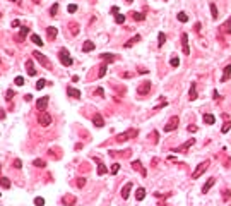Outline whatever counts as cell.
Returning <instances> with one entry per match:
<instances>
[{"label":"cell","instance_id":"1","mask_svg":"<svg viewBox=\"0 0 231 206\" xmlns=\"http://www.w3.org/2000/svg\"><path fill=\"white\" fill-rule=\"evenodd\" d=\"M137 136H139V131H137V129H128V131H125L123 134H118L117 143H125V141L134 139V137H137Z\"/></svg>","mask_w":231,"mask_h":206},{"label":"cell","instance_id":"2","mask_svg":"<svg viewBox=\"0 0 231 206\" xmlns=\"http://www.w3.org/2000/svg\"><path fill=\"white\" fill-rule=\"evenodd\" d=\"M178 125H180V119L173 115V117H169V120L166 122V125L163 127V131H165V132H173V131L178 129Z\"/></svg>","mask_w":231,"mask_h":206},{"label":"cell","instance_id":"3","mask_svg":"<svg viewBox=\"0 0 231 206\" xmlns=\"http://www.w3.org/2000/svg\"><path fill=\"white\" fill-rule=\"evenodd\" d=\"M207 168H209V160H205V162L199 163V165L195 167L194 173H192V179H199V177H200V175H202V173H204Z\"/></svg>","mask_w":231,"mask_h":206},{"label":"cell","instance_id":"4","mask_svg":"<svg viewBox=\"0 0 231 206\" xmlns=\"http://www.w3.org/2000/svg\"><path fill=\"white\" fill-rule=\"evenodd\" d=\"M33 57H34L36 60H40V64L45 67V69H51V64H50V60H48V57H45L41 52L34 50V52H33Z\"/></svg>","mask_w":231,"mask_h":206},{"label":"cell","instance_id":"5","mask_svg":"<svg viewBox=\"0 0 231 206\" xmlns=\"http://www.w3.org/2000/svg\"><path fill=\"white\" fill-rule=\"evenodd\" d=\"M58 59H60V62H62L65 67H70V65H72V62H74V60H72V57H70V53L65 50V48H63V50H60Z\"/></svg>","mask_w":231,"mask_h":206},{"label":"cell","instance_id":"6","mask_svg":"<svg viewBox=\"0 0 231 206\" xmlns=\"http://www.w3.org/2000/svg\"><path fill=\"white\" fill-rule=\"evenodd\" d=\"M51 115L46 114V112H40V115H38V122H40V125H43V127H48V125L51 124Z\"/></svg>","mask_w":231,"mask_h":206},{"label":"cell","instance_id":"7","mask_svg":"<svg viewBox=\"0 0 231 206\" xmlns=\"http://www.w3.org/2000/svg\"><path fill=\"white\" fill-rule=\"evenodd\" d=\"M151 91V83L149 81H144L142 84L139 86V88H137V93H139L140 96H144V95H147V93Z\"/></svg>","mask_w":231,"mask_h":206},{"label":"cell","instance_id":"8","mask_svg":"<svg viewBox=\"0 0 231 206\" xmlns=\"http://www.w3.org/2000/svg\"><path fill=\"white\" fill-rule=\"evenodd\" d=\"M182 47H183L185 55H190V47H188V34L187 33H182Z\"/></svg>","mask_w":231,"mask_h":206},{"label":"cell","instance_id":"9","mask_svg":"<svg viewBox=\"0 0 231 206\" xmlns=\"http://www.w3.org/2000/svg\"><path fill=\"white\" fill-rule=\"evenodd\" d=\"M48 101H50V98H48V96H43V98H40L36 101V108L40 112H45V108L48 107Z\"/></svg>","mask_w":231,"mask_h":206},{"label":"cell","instance_id":"10","mask_svg":"<svg viewBox=\"0 0 231 206\" xmlns=\"http://www.w3.org/2000/svg\"><path fill=\"white\" fill-rule=\"evenodd\" d=\"M132 182H127V184L123 186V189H122V199H128V196H130V191H132Z\"/></svg>","mask_w":231,"mask_h":206},{"label":"cell","instance_id":"11","mask_svg":"<svg viewBox=\"0 0 231 206\" xmlns=\"http://www.w3.org/2000/svg\"><path fill=\"white\" fill-rule=\"evenodd\" d=\"M132 168L139 170V172H140V175H142V177H146V175H147V170L142 167V163H140L139 160H134V162H132Z\"/></svg>","mask_w":231,"mask_h":206},{"label":"cell","instance_id":"12","mask_svg":"<svg viewBox=\"0 0 231 206\" xmlns=\"http://www.w3.org/2000/svg\"><path fill=\"white\" fill-rule=\"evenodd\" d=\"M216 184V179H214V177H209V179H207V182H205L204 186H202V192H209L211 191V187H212V186Z\"/></svg>","mask_w":231,"mask_h":206},{"label":"cell","instance_id":"13","mask_svg":"<svg viewBox=\"0 0 231 206\" xmlns=\"http://www.w3.org/2000/svg\"><path fill=\"white\" fill-rule=\"evenodd\" d=\"M219 31H221V33H228V34H231V17H228L226 22L219 26Z\"/></svg>","mask_w":231,"mask_h":206},{"label":"cell","instance_id":"14","mask_svg":"<svg viewBox=\"0 0 231 206\" xmlns=\"http://www.w3.org/2000/svg\"><path fill=\"white\" fill-rule=\"evenodd\" d=\"M139 41H140V34H135V36H132L128 41H125L123 48H130V47H134L135 43H139Z\"/></svg>","mask_w":231,"mask_h":206},{"label":"cell","instance_id":"15","mask_svg":"<svg viewBox=\"0 0 231 206\" xmlns=\"http://www.w3.org/2000/svg\"><path fill=\"white\" fill-rule=\"evenodd\" d=\"M67 95L70 96V98H81V91H79V89H75V88H72V86H69V88H67Z\"/></svg>","mask_w":231,"mask_h":206},{"label":"cell","instance_id":"16","mask_svg":"<svg viewBox=\"0 0 231 206\" xmlns=\"http://www.w3.org/2000/svg\"><path fill=\"white\" fill-rule=\"evenodd\" d=\"M26 34H29V28H28V26H22V28H21V33L15 36V41H22V40L26 38Z\"/></svg>","mask_w":231,"mask_h":206},{"label":"cell","instance_id":"17","mask_svg":"<svg viewBox=\"0 0 231 206\" xmlns=\"http://www.w3.org/2000/svg\"><path fill=\"white\" fill-rule=\"evenodd\" d=\"M26 70H28V76H36V69L33 65V60H26Z\"/></svg>","mask_w":231,"mask_h":206},{"label":"cell","instance_id":"18","mask_svg":"<svg viewBox=\"0 0 231 206\" xmlns=\"http://www.w3.org/2000/svg\"><path fill=\"white\" fill-rule=\"evenodd\" d=\"M96 162H98V175H105V173L108 172V168H106V165H105V163L101 162V160L99 158H94Z\"/></svg>","mask_w":231,"mask_h":206},{"label":"cell","instance_id":"19","mask_svg":"<svg viewBox=\"0 0 231 206\" xmlns=\"http://www.w3.org/2000/svg\"><path fill=\"white\" fill-rule=\"evenodd\" d=\"M229 77H231V64H229V65H226V67H224L223 76H221V81H223V83H226L228 79H229Z\"/></svg>","mask_w":231,"mask_h":206},{"label":"cell","instance_id":"20","mask_svg":"<svg viewBox=\"0 0 231 206\" xmlns=\"http://www.w3.org/2000/svg\"><path fill=\"white\" fill-rule=\"evenodd\" d=\"M92 124H94L96 127H103V125H105V120H103V117L99 114H96L94 117H92Z\"/></svg>","mask_w":231,"mask_h":206},{"label":"cell","instance_id":"21","mask_svg":"<svg viewBox=\"0 0 231 206\" xmlns=\"http://www.w3.org/2000/svg\"><path fill=\"white\" fill-rule=\"evenodd\" d=\"M57 33H58V29L57 28H53V26H50V28H46V34L50 40H55L57 38Z\"/></svg>","mask_w":231,"mask_h":206},{"label":"cell","instance_id":"22","mask_svg":"<svg viewBox=\"0 0 231 206\" xmlns=\"http://www.w3.org/2000/svg\"><path fill=\"white\" fill-rule=\"evenodd\" d=\"M69 29H70V34H72V36H75V34H79V24H77L75 21H72L69 24Z\"/></svg>","mask_w":231,"mask_h":206},{"label":"cell","instance_id":"23","mask_svg":"<svg viewBox=\"0 0 231 206\" xmlns=\"http://www.w3.org/2000/svg\"><path fill=\"white\" fill-rule=\"evenodd\" d=\"M188 98H190V101L197 100V89H195V83H192V84H190V91H188Z\"/></svg>","mask_w":231,"mask_h":206},{"label":"cell","instance_id":"24","mask_svg":"<svg viewBox=\"0 0 231 206\" xmlns=\"http://www.w3.org/2000/svg\"><path fill=\"white\" fill-rule=\"evenodd\" d=\"M82 50L86 52V53H89V52H92L94 50V43H92V41H84V45H82Z\"/></svg>","mask_w":231,"mask_h":206},{"label":"cell","instance_id":"25","mask_svg":"<svg viewBox=\"0 0 231 206\" xmlns=\"http://www.w3.org/2000/svg\"><path fill=\"white\" fill-rule=\"evenodd\" d=\"M144 198H146V189H144V187H139V189L135 191V199H137V201H142Z\"/></svg>","mask_w":231,"mask_h":206},{"label":"cell","instance_id":"26","mask_svg":"<svg viewBox=\"0 0 231 206\" xmlns=\"http://www.w3.org/2000/svg\"><path fill=\"white\" fill-rule=\"evenodd\" d=\"M204 122H205L207 125H212L214 122H216V117H214L212 114H205V115H204Z\"/></svg>","mask_w":231,"mask_h":206},{"label":"cell","instance_id":"27","mask_svg":"<svg viewBox=\"0 0 231 206\" xmlns=\"http://www.w3.org/2000/svg\"><path fill=\"white\" fill-rule=\"evenodd\" d=\"M106 69H108V62H103V64H101V67H99V74H98V77H99V79L106 76Z\"/></svg>","mask_w":231,"mask_h":206},{"label":"cell","instance_id":"28","mask_svg":"<svg viewBox=\"0 0 231 206\" xmlns=\"http://www.w3.org/2000/svg\"><path fill=\"white\" fill-rule=\"evenodd\" d=\"M192 144H195V139H190V141H187V143H183V146L176 148V151H187L188 148L192 146Z\"/></svg>","mask_w":231,"mask_h":206},{"label":"cell","instance_id":"29","mask_svg":"<svg viewBox=\"0 0 231 206\" xmlns=\"http://www.w3.org/2000/svg\"><path fill=\"white\" fill-rule=\"evenodd\" d=\"M132 19L137 21V22H140V21H146V16H144L142 12H132Z\"/></svg>","mask_w":231,"mask_h":206},{"label":"cell","instance_id":"30","mask_svg":"<svg viewBox=\"0 0 231 206\" xmlns=\"http://www.w3.org/2000/svg\"><path fill=\"white\" fill-rule=\"evenodd\" d=\"M99 57H101L103 60H108V64H110V62H113V60L117 59V57H115L113 53H101Z\"/></svg>","mask_w":231,"mask_h":206},{"label":"cell","instance_id":"31","mask_svg":"<svg viewBox=\"0 0 231 206\" xmlns=\"http://www.w3.org/2000/svg\"><path fill=\"white\" fill-rule=\"evenodd\" d=\"M31 41H33L34 45H38V47H43V40H41L38 34H31Z\"/></svg>","mask_w":231,"mask_h":206},{"label":"cell","instance_id":"32","mask_svg":"<svg viewBox=\"0 0 231 206\" xmlns=\"http://www.w3.org/2000/svg\"><path fill=\"white\" fill-rule=\"evenodd\" d=\"M0 186H2L4 189H9L11 187V180H9L7 177H0Z\"/></svg>","mask_w":231,"mask_h":206},{"label":"cell","instance_id":"33","mask_svg":"<svg viewBox=\"0 0 231 206\" xmlns=\"http://www.w3.org/2000/svg\"><path fill=\"white\" fill-rule=\"evenodd\" d=\"M229 129H231V120H226L223 124V127H221V132L226 134V132H229Z\"/></svg>","mask_w":231,"mask_h":206},{"label":"cell","instance_id":"34","mask_svg":"<svg viewBox=\"0 0 231 206\" xmlns=\"http://www.w3.org/2000/svg\"><path fill=\"white\" fill-rule=\"evenodd\" d=\"M209 7H211V14H212V19H217V7H216V4H214V2H211Z\"/></svg>","mask_w":231,"mask_h":206},{"label":"cell","instance_id":"35","mask_svg":"<svg viewBox=\"0 0 231 206\" xmlns=\"http://www.w3.org/2000/svg\"><path fill=\"white\" fill-rule=\"evenodd\" d=\"M62 203L63 204H74V203H75V198H74V196H65V198L62 199Z\"/></svg>","mask_w":231,"mask_h":206},{"label":"cell","instance_id":"36","mask_svg":"<svg viewBox=\"0 0 231 206\" xmlns=\"http://www.w3.org/2000/svg\"><path fill=\"white\" fill-rule=\"evenodd\" d=\"M115 22H117V24H123V22H125V16L120 14V12L115 14Z\"/></svg>","mask_w":231,"mask_h":206},{"label":"cell","instance_id":"37","mask_svg":"<svg viewBox=\"0 0 231 206\" xmlns=\"http://www.w3.org/2000/svg\"><path fill=\"white\" fill-rule=\"evenodd\" d=\"M176 19H178L180 22H187V21H188V16L185 14V12H178V16H176Z\"/></svg>","mask_w":231,"mask_h":206},{"label":"cell","instance_id":"38","mask_svg":"<svg viewBox=\"0 0 231 206\" xmlns=\"http://www.w3.org/2000/svg\"><path fill=\"white\" fill-rule=\"evenodd\" d=\"M165 41H166V34H165V33H159V36H158V47L161 48Z\"/></svg>","mask_w":231,"mask_h":206},{"label":"cell","instance_id":"39","mask_svg":"<svg viewBox=\"0 0 231 206\" xmlns=\"http://www.w3.org/2000/svg\"><path fill=\"white\" fill-rule=\"evenodd\" d=\"M169 65H171V67H178V65H180V59H178V57H171V60H169Z\"/></svg>","mask_w":231,"mask_h":206},{"label":"cell","instance_id":"40","mask_svg":"<svg viewBox=\"0 0 231 206\" xmlns=\"http://www.w3.org/2000/svg\"><path fill=\"white\" fill-rule=\"evenodd\" d=\"M118 170H120V165H118V163H113V165L110 167V172L113 173V175H117V173H118Z\"/></svg>","mask_w":231,"mask_h":206},{"label":"cell","instance_id":"41","mask_svg":"<svg viewBox=\"0 0 231 206\" xmlns=\"http://www.w3.org/2000/svg\"><path fill=\"white\" fill-rule=\"evenodd\" d=\"M57 12H58V4H53L51 9H50V16H55Z\"/></svg>","mask_w":231,"mask_h":206},{"label":"cell","instance_id":"42","mask_svg":"<svg viewBox=\"0 0 231 206\" xmlns=\"http://www.w3.org/2000/svg\"><path fill=\"white\" fill-rule=\"evenodd\" d=\"M45 86H46V81H45V79H40V81L36 83V89H41V88H45Z\"/></svg>","mask_w":231,"mask_h":206},{"label":"cell","instance_id":"43","mask_svg":"<svg viewBox=\"0 0 231 206\" xmlns=\"http://www.w3.org/2000/svg\"><path fill=\"white\" fill-rule=\"evenodd\" d=\"M14 83H15V86H22V84H24V77H21V76H19V77H15V79H14Z\"/></svg>","mask_w":231,"mask_h":206},{"label":"cell","instance_id":"44","mask_svg":"<svg viewBox=\"0 0 231 206\" xmlns=\"http://www.w3.org/2000/svg\"><path fill=\"white\" fill-rule=\"evenodd\" d=\"M33 165H34V167H45L46 163H45V160H34Z\"/></svg>","mask_w":231,"mask_h":206},{"label":"cell","instance_id":"45","mask_svg":"<svg viewBox=\"0 0 231 206\" xmlns=\"http://www.w3.org/2000/svg\"><path fill=\"white\" fill-rule=\"evenodd\" d=\"M67 11H69L70 14H74V12H77V5L75 4H70L69 7H67Z\"/></svg>","mask_w":231,"mask_h":206},{"label":"cell","instance_id":"46","mask_svg":"<svg viewBox=\"0 0 231 206\" xmlns=\"http://www.w3.org/2000/svg\"><path fill=\"white\" fill-rule=\"evenodd\" d=\"M34 204H36V206H43L45 204V199L43 198H36V199H34Z\"/></svg>","mask_w":231,"mask_h":206},{"label":"cell","instance_id":"47","mask_svg":"<svg viewBox=\"0 0 231 206\" xmlns=\"http://www.w3.org/2000/svg\"><path fill=\"white\" fill-rule=\"evenodd\" d=\"M14 95H15V93L12 91V89H9V91L5 93V98H7V100H11V98H14Z\"/></svg>","mask_w":231,"mask_h":206},{"label":"cell","instance_id":"48","mask_svg":"<svg viewBox=\"0 0 231 206\" xmlns=\"http://www.w3.org/2000/svg\"><path fill=\"white\" fill-rule=\"evenodd\" d=\"M84 184H86V179H79V180H77V187H79V189L84 187Z\"/></svg>","mask_w":231,"mask_h":206},{"label":"cell","instance_id":"49","mask_svg":"<svg viewBox=\"0 0 231 206\" xmlns=\"http://www.w3.org/2000/svg\"><path fill=\"white\" fill-rule=\"evenodd\" d=\"M166 105H168V103H166L165 100H163V101L159 103V105H156V107H154V110H159V108H161V107H166Z\"/></svg>","mask_w":231,"mask_h":206},{"label":"cell","instance_id":"50","mask_svg":"<svg viewBox=\"0 0 231 206\" xmlns=\"http://www.w3.org/2000/svg\"><path fill=\"white\" fill-rule=\"evenodd\" d=\"M187 131H188V132H197V125H188Z\"/></svg>","mask_w":231,"mask_h":206},{"label":"cell","instance_id":"51","mask_svg":"<svg viewBox=\"0 0 231 206\" xmlns=\"http://www.w3.org/2000/svg\"><path fill=\"white\" fill-rule=\"evenodd\" d=\"M14 167H15V168H21V167H22V162H21V160H14Z\"/></svg>","mask_w":231,"mask_h":206},{"label":"cell","instance_id":"52","mask_svg":"<svg viewBox=\"0 0 231 206\" xmlns=\"http://www.w3.org/2000/svg\"><path fill=\"white\" fill-rule=\"evenodd\" d=\"M229 196H231V192H229V191H224V192H223V198H224V201H228V199H229Z\"/></svg>","mask_w":231,"mask_h":206},{"label":"cell","instance_id":"53","mask_svg":"<svg viewBox=\"0 0 231 206\" xmlns=\"http://www.w3.org/2000/svg\"><path fill=\"white\" fill-rule=\"evenodd\" d=\"M19 26H21V21H19V19L12 21V28H19Z\"/></svg>","mask_w":231,"mask_h":206},{"label":"cell","instance_id":"54","mask_svg":"<svg viewBox=\"0 0 231 206\" xmlns=\"http://www.w3.org/2000/svg\"><path fill=\"white\" fill-rule=\"evenodd\" d=\"M96 95H98V96H105V91H103V88H98V89H96Z\"/></svg>","mask_w":231,"mask_h":206},{"label":"cell","instance_id":"55","mask_svg":"<svg viewBox=\"0 0 231 206\" xmlns=\"http://www.w3.org/2000/svg\"><path fill=\"white\" fill-rule=\"evenodd\" d=\"M212 96H214V100H221V95H219L217 91H214V93H212Z\"/></svg>","mask_w":231,"mask_h":206},{"label":"cell","instance_id":"56","mask_svg":"<svg viewBox=\"0 0 231 206\" xmlns=\"http://www.w3.org/2000/svg\"><path fill=\"white\" fill-rule=\"evenodd\" d=\"M111 12H113V14H118V7H117V5H115V7H111Z\"/></svg>","mask_w":231,"mask_h":206},{"label":"cell","instance_id":"57","mask_svg":"<svg viewBox=\"0 0 231 206\" xmlns=\"http://www.w3.org/2000/svg\"><path fill=\"white\" fill-rule=\"evenodd\" d=\"M0 119H2V120L5 119V112H4V110H0Z\"/></svg>","mask_w":231,"mask_h":206},{"label":"cell","instance_id":"58","mask_svg":"<svg viewBox=\"0 0 231 206\" xmlns=\"http://www.w3.org/2000/svg\"><path fill=\"white\" fill-rule=\"evenodd\" d=\"M127 2H128V4H130V2H132V0H127Z\"/></svg>","mask_w":231,"mask_h":206},{"label":"cell","instance_id":"59","mask_svg":"<svg viewBox=\"0 0 231 206\" xmlns=\"http://www.w3.org/2000/svg\"><path fill=\"white\" fill-rule=\"evenodd\" d=\"M11 2H15V0H11Z\"/></svg>","mask_w":231,"mask_h":206},{"label":"cell","instance_id":"60","mask_svg":"<svg viewBox=\"0 0 231 206\" xmlns=\"http://www.w3.org/2000/svg\"><path fill=\"white\" fill-rule=\"evenodd\" d=\"M0 168H2V167H0Z\"/></svg>","mask_w":231,"mask_h":206}]
</instances>
